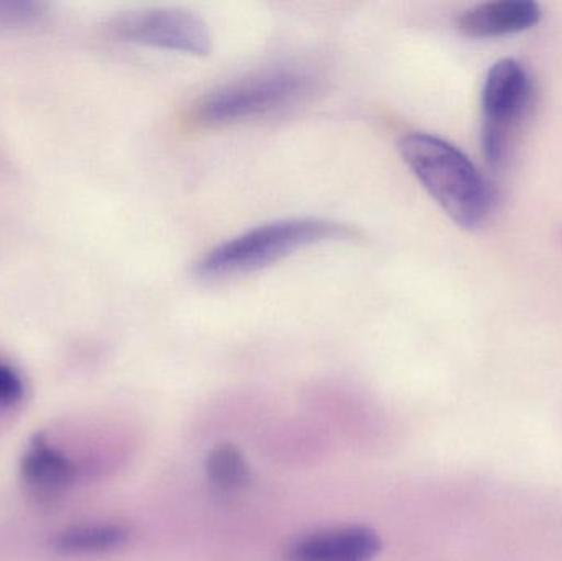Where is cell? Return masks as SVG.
<instances>
[{"label":"cell","instance_id":"6da1fadb","mask_svg":"<svg viewBox=\"0 0 562 561\" xmlns=\"http://www.w3.org/2000/svg\"><path fill=\"white\" fill-rule=\"evenodd\" d=\"M398 152L416 180L464 229H477L492 211V191L474 161L445 138L413 132Z\"/></svg>","mask_w":562,"mask_h":561},{"label":"cell","instance_id":"7a4b0ae2","mask_svg":"<svg viewBox=\"0 0 562 561\" xmlns=\"http://www.w3.org/2000/svg\"><path fill=\"white\" fill-rule=\"evenodd\" d=\"M353 227L321 217H290L246 231L198 260L194 272L203 280L247 276L284 257L326 240L356 236Z\"/></svg>","mask_w":562,"mask_h":561},{"label":"cell","instance_id":"3957f363","mask_svg":"<svg viewBox=\"0 0 562 561\" xmlns=\"http://www.w3.org/2000/svg\"><path fill=\"white\" fill-rule=\"evenodd\" d=\"M314 88L313 72L300 66H270L204 94L191 108L190 121L213 128L266 117L300 104Z\"/></svg>","mask_w":562,"mask_h":561},{"label":"cell","instance_id":"277c9868","mask_svg":"<svg viewBox=\"0 0 562 561\" xmlns=\"http://www.w3.org/2000/svg\"><path fill=\"white\" fill-rule=\"evenodd\" d=\"M533 98V81L517 59H501L488 69L482 89V148L491 167L501 168L507 161Z\"/></svg>","mask_w":562,"mask_h":561},{"label":"cell","instance_id":"5b68a950","mask_svg":"<svg viewBox=\"0 0 562 561\" xmlns=\"http://www.w3.org/2000/svg\"><path fill=\"white\" fill-rule=\"evenodd\" d=\"M108 32L119 42L183 55L204 56L213 49L207 23L180 7H147L119 13L108 23Z\"/></svg>","mask_w":562,"mask_h":561},{"label":"cell","instance_id":"8992f818","mask_svg":"<svg viewBox=\"0 0 562 561\" xmlns=\"http://www.w3.org/2000/svg\"><path fill=\"white\" fill-rule=\"evenodd\" d=\"M26 493L38 504L58 503L76 483L79 468L65 453L49 447L43 435H36L20 464Z\"/></svg>","mask_w":562,"mask_h":561},{"label":"cell","instance_id":"52a82bcc","mask_svg":"<svg viewBox=\"0 0 562 561\" xmlns=\"http://www.w3.org/2000/svg\"><path fill=\"white\" fill-rule=\"evenodd\" d=\"M382 549L372 530L344 527L330 532L313 534L291 543L288 561H369Z\"/></svg>","mask_w":562,"mask_h":561},{"label":"cell","instance_id":"ba28073f","mask_svg":"<svg viewBox=\"0 0 562 561\" xmlns=\"http://www.w3.org/2000/svg\"><path fill=\"white\" fill-rule=\"evenodd\" d=\"M541 15V7L531 0H494L462 12L458 26L464 35L492 38L533 29Z\"/></svg>","mask_w":562,"mask_h":561},{"label":"cell","instance_id":"9c48e42d","mask_svg":"<svg viewBox=\"0 0 562 561\" xmlns=\"http://www.w3.org/2000/svg\"><path fill=\"white\" fill-rule=\"evenodd\" d=\"M128 532L119 526H81L63 530L53 537V552L66 557L102 556L127 543Z\"/></svg>","mask_w":562,"mask_h":561},{"label":"cell","instance_id":"30bf717a","mask_svg":"<svg viewBox=\"0 0 562 561\" xmlns=\"http://www.w3.org/2000/svg\"><path fill=\"white\" fill-rule=\"evenodd\" d=\"M207 474L223 490H243L249 484V464L234 445L223 444L207 457Z\"/></svg>","mask_w":562,"mask_h":561},{"label":"cell","instance_id":"8fae6325","mask_svg":"<svg viewBox=\"0 0 562 561\" xmlns=\"http://www.w3.org/2000/svg\"><path fill=\"white\" fill-rule=\"evenodd\" d=\"M48 5L32 0H0V30H23L38 25Z\"/></svg>","mask_w":562,"mask_h":561},{"label":"cell","instance_id":"7c38bea8","mask_svg":"<svg viewBox=\"0 0 562 561\" xmlns=\"http://www.w3.org/2000/svg\"><path fill=\"white\" fill-rule=\"evenodd\" d=\"M25 394V385L15 369L0 361V407H13Z\"/></svg>","mask_w":562,"mask_h":561}]
</instances>
